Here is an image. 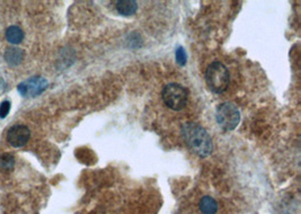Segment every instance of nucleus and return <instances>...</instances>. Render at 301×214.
Listing matches in <instances>:
<instances>
[{"instance_id":"11","label":"nucleus","mask_w":301,"mask_h":214,"mask_svg":"<svg viewBox=\"0 0 301 214\" xmlns=\"http://www.w3.org/2000/svg\"><path fill=\"white\" fill-rule=\"evenodd\" d=\"M15 167V158L11 153H3L0 156V169L9 173Z\"/></svg>"},{"instance_id":"7","label":"nucleus","mask_w":301,"mask_h":214,"mask_svg":"<svg viewBox=\"0 0 301 214\" xmlns=\"http://www.w3.org/2000/svg\"><path fill=\"white\" fill-rule=\"evenodd\" d=\"M25 57L24 50L16 48V46H11V48H8L6 50L5 54H3V58H5L6 62L9 64L10 67H17L19 66L20 63L23 62Z\"/></svg>"},{"instance_id":"6","label":"nucleus","mask_w":301,"mask_h":214,"mask_svg":"<svg viewBox=\"0 0 301 214\" xmlns=\"http://www.w3.org/2000/svg\"><path fill=\"white\" fill-rule=\"evenodd\" d=\"M31 139V131L26 125L17 124L11 126L7 132V141L11 147L23 148Z\"/></svg>"},{"instance_id":"1","label":"nucleus","mask_w":301,"mask_h":214,"mask_svg":"<svg viewBox=\"0 0 301 214\" xmlns=\"http://www.w3.org/2000/svg\"><path fill=\"white\" fill-rule=\"evenodd\" d=\"M181 134L188 148L198 157L206 158L213 151V142L210 134L199 123H184L181 126Z\"/></svg>"},{"instance_id":"8","label":"nucleus","mask_w":301,"mask_h":214,"mask_svg":"<svg viewBox=\"0 0 301 214\" xmlns=\"http://www.w3.org/2000/svg\"><path fill=\"white\" fill-rule=\"evenodd\" d=\"M115 9L118 14L124 17L132 16L138 10V2L134 0H120L115 3Z\"/></svg>"},{"instance_id":"10","label":"nucleus","mask_w":301,"mask_h":214,"mask_svg":"<svg viewBox=\"0 0 301 214\" xmlns=\"http://www.w3.org/2000/svg\"><path fill=\"white\" fill-rule=\"evenodd\" d=\"M199 209L202 214H215L218 212V203L211 196H203L199 203Z\"/></svg>"},{"instance_id":"12","label":"nucleus","mask_w":301,"mask_h":214,"mask_svg":"<svg viewBox=\"0 0 301 214\" xmlns=\"http://www.w3.org/2000/svg\"><path fill=\"white\" fill-rule=\"evenodd\" d=\"M175 58H176V62L179 66H181V67L185 66L186 60H188V54H186L183 46H179V48L176 49Z\"/></svg>"},{"instance_id":"5","label":"nucleus","mask_w":301,"mask_h":214,"mask_svg":"<svg viewBox=\"0 0 301 214\" xmlns=\"http://www.w3.org/2000/svg\"><path fill=\"white\" fill-rule=\"evenodd\" d=\"M49 86V81L44 77L34 76L26 80L22 81L17 86V92L23 97H36L40 96Z\"/></svg>"},{"instance_id":"13","label":"nucleus","mask_w":301,"mask_h":214,"mask_svg":"<svg viewBox=\"0 0 301 214\" xmlns=\"http://www.w3.org/2000/svg\"><path fill=\"white\" fill-rule=\"evenodd\" d=\"M11 103L9 101H3L0 103V118H6L10 112Z\"/></svg>"},{"instance_id":"9","label":"nucleus","mask_w":301,"mask_h":214,"mask_svg":"<svg viewBox=\"0 0 301 214\" xmlns=\"http://www.w3.org/2000/svg\"><path fill=\"white\" fill-rule=\"evenodd\" d=\"M5 37H6L7 42L10 43V44L18 45L23 42L24 37H25V34H24L22 28L16 26V25H11V26H9L6 29Z\"/></svg>"},{"instance_id":"4","label":"nucleus","mask_w":301,"mask_h":214,"mask_svg":"<svg viewBox=\"0 0 301 214\" xmlns=\"http://www.w3.org/2000/svg\"><path fill=\"white\" fill-rule=\"evenodd\" d=\"M215 119L223 131H234L240 122V112L234 103L226 102L218 105L215 109Z\"/></svg>"},{"instance_id":"3","label":"nucleus","mask_w":301,"mask_h":214,"mask_svg":"<svg viewBox=\"0 0 301 214\" xmlns=\"http://www.w3.org/2000/svg\"><path fill=\"white\" fill-rule=\"evenodd\" d=\"M162 97L165 105L173 110H182L185 108L189 102V93L186 88L176 83H171L165 86L162 92Z\"/></svg>"},{"instance_id":"2","label":"nucleus","mask_w":301,"mask_h":214,"mask_svg":"<svg viewBox=\"0 0 301 214\" xmlns=\"http://www.w3.org/2000/svg\"><path fill=\"white\" fill-rule=\"evenodd\" d=\"M205 83L212 93L222 94L226 92L230 83V75L227 67L220 61L209 64L205 71Z\"/></svg>"}]
</instances>
